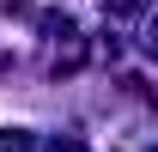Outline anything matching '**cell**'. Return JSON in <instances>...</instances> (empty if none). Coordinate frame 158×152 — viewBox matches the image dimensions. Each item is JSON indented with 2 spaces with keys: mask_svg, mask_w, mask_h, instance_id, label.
I'll return each mask as SVG.
<instances>
[{
  "mask_svg": "<svg viewBox=\"0 0 158 152\" xmlns=\"http://www.w3.org/2000/svg\"><path fill=\"white\" fill-rule=\"evenodd\" d=\"M0 152H31V134H24V128H6V134H0Z\"/></svg>",
  "mask_w": 158,
  "mask_h": 152,
  "instance_id": "1",
  "label": "cell"
}]
</instances>
